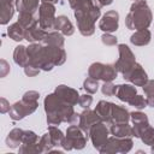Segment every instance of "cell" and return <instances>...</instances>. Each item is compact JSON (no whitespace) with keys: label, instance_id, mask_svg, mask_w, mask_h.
Listing matches in <instances>:
<instances>
[{"label":"cell","instance_id":"obj_1","mask_svg":"<svg viewBox=\"0 0 154 154\" xmlns=\"http://www.w3.org/2000/svg\"><path fill=\"white\" fill-rule=\"evenodd\" d=\"M26 52L29 55V65L42 71H51L54 66H60L66 61V52L61 47L34 42L26 47Z\"/></svg>","mask_w":154,"mask_h":154},{"label":"cell","instance_id":"obj_2","mask_svg":"<svg viewBox=\"0 0 154 154\" xmlns=\"http://www.w3.org/2000/svg\"><path fill=\"white\" fill-rule=\"evenodd\" d=\"M77 22V29L83 36L95 32V22L101 14V6L96 0H69Z\"/></svg>","mask_w":154,"mask_h":154},{"label":"cell","instance_id":"obj_3","mask_svg":"<svg viewBox=\"0 0 154 154\" xmlns=\"http://www.w3.org/2000/svg\"><path fill=\"white\" fill-rule=\"evenodd\" d=\"M43 106L48 125H59L61 123L78 125L79 114L75 112L72 105L63 101L55 93L48 94L45 97Z\"/></svg>","mask_w":154,"mask_h":154},{"label":"cell","instance_id":"obj_4","mask_svg":"<svg viewBox=\"0 0 154 154\" xmlns=\"http://www.w3.org/2000/svg\"><path fill=\"white\" fill-rule=\"evenodd\" d=\"M153 14L146 0H137L130 7L129 13L125 17V24L130 30L148 29L152 24Z\"/></svg>","mask_w":154,"mask_h":154},{"label":"cell","instance_id":"obj_5","mask_svg":"<svg viewBox=\"0 0 154 154\" xmlns=\"http://www.w3.org/2000/svg\"><path fill=\"white\" fill-rule=\"evenodd\" d=\"M38 99H40V94L36 90H29L26 91L22 100L14 102L10 111V118L12 120H20L23 118H25L26 116L34 113L38 106Z\"/></svg>","mask_w":154,"mask_h":154},{"label":"cell","instance_id":"obj_6","mask_svg":"<svg viewBox=\"0 0 154 154\" xmlns=\"http://www.w3.org/2000/svg\"><path fill=\"white\" fill-rule=\"evenodd\" d=\"M87 141H88V135H85L79 126L71 124L66 130L65 140L61 144V148L64 150L83 149L87 144Z\"/></svg>","mask_w":154,"mask_h":154},{"label":"cell","instance_id":"obj_7","mask_svg":"<svg viewBox=\"0 0 154 154\" xmlns=\"http://www.w3.org/2000/svg\"><path fill=\"white\" fill-rule=\"evenodd\" d=\"M117 69L112 64H102V63H93L88 69V77H91L102 82H112L117 78Z\"/></svg>","mask_w":154,"mask_h":154},{"label":"cell","instance_id":"obj_8","mask_svg":"<svg viewBox=\"0 0 154 154\" xmlns=\"http://www.w3.org/2000/svg\"><path fill=\"white\" fill-rule=\"evenodd\" d=\"M118 53H119V58L114 63V66H116L117 71L120 72L124 77L130 72V70L136 64V58H135V54L132 53V51L125 43L118 45Z\"/></svg>","mask_w":154,"mask_h":154},{"label":"cell","instance_id":"obj_9","mask_svg":"<svg viewBox=\"0 0 154 154\" xmlns=\"http://www.w3.org/2000/svg\"><path fill=\"white\" fill-rule=\"evenodd\" d=\"M134 142L131 137H108L107 142L99 150L102 154H114V153H128L131 150Z\"/></svg>","mask_w":154,"mask_h":154},{"label":"cell","instance_id":"obj_10","mask_svg":"<svg viewBox=\"0 0 154 154\" xmlns=\"http://www.w3.org/2000/svg\"><path fill=\"white\" fill-rule=\"evenodd\" d=\"M55 6L53 2L43 1L40 4L38 8V24L42 29L49 30L54 28L55 22Z\"/></svg>","mask_w":154,"mask_h":154},{"label":"cell","instance_id":"obj_11","mask_svg":"<svg viewBox=\"0 0 154 154\" xmlns=\"http://www.w3.org/2000/svg\"><path fill=\"white\" fill-rule=\"evenodd\" d=\"M108 134H109V130L107 129V126L103 122H100V123L95 124L89 131V137L91 140L93 147L95 149L100 150L101 147L107 142Z\"/></svg>","mask_w":154,"mask_h":154},{"label":"cell","instance_id":"obj_12","mask_svg":"<svg viewBox=\"0 0 154 154\" xmlns=\"http://www.w3.org/2000/svg\"><path fill=\"white\" fill-rule=\"evenodd\" d=\"M119 26V13L114 10L107 11L99 22V28L103 32H114Z\"/></svg>","mask_w":154,"mask_h":154},{"label":"cell","instance_id":"obj_13","mask_svg":"<svg viewBox=\"0 0 154 154\" xmlns=\"http://www.w3.org/2000/svg\"><path fill=\"white\" fill-rule=\"evenodd\" d=\"M100 122H102V120H101V118L99 117V114H97L95 111H91V109L87 108V109H84V111L79 114L78 126L83 130V132H84L85 135H89L90 129H91L95 124H97V123H100Z\"/></svg>","mask_w":154,"mask_h":154},{"label":"cell","instance_id":"obj_14","mask_svg":"<svg viewBox=\"0 0 154 154\" xmlns=\"http://www.w3.org/2000/svg\"><path fill=\"white\" fill-rule=\"evenodd\" d=\"M124 79L131 82L135 87H143L146 84V82L148 81V76L147 72L144 71V69L142 67L141 64L136 63L134 65V67L130 70V72L123 77Z\"/></svg>","mask_w":154,"mask_h":154},{"label":"cell","instance_id":"obj_15","mask_svg":"<svg viewBox=\"0 0 154 154\" xmlns=\"http://www.w3.org/2000/svg\"><path fill=\"white\" fill-rule=\"evenodd\" d=\"M130 119H131V122H132L134 137L140 138L141 132L149 125L148 117H147V114H144L143 112H141V111L138 109V111H135V112H131V113H130Z\"/></svg>","mask_w":154,"mask_h":154},{"label":"cell","instance_id":"obj_16","mask_svg":"<svg viewBox=\"0 0 154 154\" xmlns=\"http://www.w3.org/2000/svg\"><path fill=\"white\" fill-rule=\"evenodd\" d=\"M54 93L65 102L75 106L78 103V100H79V94L76 89L73 88H70L67 85H64V84H60L55 88Z\"/></svg>","mask_w":154,"mask_h":154},{"label":"cell","instance_id":"obj_17","mask_svg":"<svg viewBox=\"0 0 154 154\" xmlns=\"http://www.w3.org/2000/svg\"><path fill=\"white\" fill-rule=\"evenodd\" d=\"M46 32H47V30L42 29L41 25L38 24V20H37L31 26L25 29L24 40H26L28 42H31V43H34V42H42Z\"/></svg>","mask_w":154,"mask_h":154},{"label":"cell","instance_id":"obj_18","mask_svg":"<svg viewBox=\"0 0 154 154\" xmlns=\"http://www.w3.org/2000/svg\"><path fill=\"white\" fill-rule=\"evenodd\" d=\"M53 29H55L57 31L61 32L64 36H71V35L75 32V26H73V24H72L71 20H70L66 16H64V14L58 16V17L55 18L54 28H53Z\"/></svg>","mask_w":154,"mask_h":154},{"label":"cell","instance_id":"obj_19","mask_svg":"<svg viewBox=\"0 0 154 154\" xmlns=\"http://www.w3.org/2000/svg\"><path fill=\"white\" fill-rule=\"evenodd\" d=\"M130 120V112L119 105H116L112 102V109H111V123L109 124H117V123H128Z\"/></svg>","mask_w":154,"mask_h":154},{"label":"cell","instance_id":"obj_20","mask_svg":"<svg viewBox=\"0 0 154 154\" xmlns=\"http://www.w3.org/2000/svg\"><path fill=\"white\" fill-rule=\"evenodd\" d=\"M1 1V12H0V24L5 25L14 14L16 1L17 0H0Z\"/></svg>","mask_w":154,"mask_h":154},{"label":"cell","instance_id":"obj_21","mask_svg":"<svg viewBox=\"0 0 154 154\" xmlns=\"http://www.w3.org/2000/svg\"><path fill=\"white\" fill-rule=\"evenodd\" d=\"M137 94L136 87L132 84H119L117 85V91H116V96L123 101V102H129L135 95Z\"/></svg>","mask_w":154,"mask_h":154},{"label":"cell","instance_id":"obj_22","mask_svg":"<svg viewBox=\"0 0 154 154\" xmlns=\"http://www.w3.org/2000/svg\"><path fill=\"white\" fill-rule=\"evenodd\" d=\"M41 0H17L16 1V10L19 13H31L35 14V12L40 8Z\"/></svg>","mask_w":154,"mask_h":154},{"label":"cell","instance_id":"obj_23","mask_svg":"<svg viewBox=\"0 0 154 154\" xmlns=\"http://www.w3.org/2000/svg\"><path fill=\"white\" fill-rule=\"evenodd\" d=\"M109 132L116 137H134L132 126L128 123H117L112 124Z\"/></svg>","mask_w":154,"mask_h":154},{"label":"cell","instance_id":"obj_24","mask_svg":"<svg viewBox=\"0 0 154 154\" xmlns=\"http://www.w3.org/2000/svg\"><path fill=\"white\" fill-rule=\"evenodd\" d=\"M152 38V34L148 29H141V30H136L131 37H130V42L135 46H147L150 42Z\"/></svg>","mask_w":154,"mask_h":154},{"label":"cell","instance_id":"obj_25","mask_svg":"<svg viewBox=\"0 0 154 154\" xmlns=\"http://www.w3.org/2000/svg\"><path fill=\"white\" fill-rule=\"evenodd\" d=\"M42 43L46 46H54V47L63 48L65 43V38H64V35L59 31H47L42 40Z\"/></svg>","mask_w":154,"mask_h":154},{"label":"cell","instance_id":"obj_26","mask_svg":"<svg viewBox=\"0 0 154 154\" xmlns=\"http://www.w3.org/2000/svg\"><path fill=\"white\" fill-rule=\"evenodd\" d=\"M111 109H112V102H108L105 100L99 101L95 107V112L99 114L101 120L107 124L111 123Z\"/></svg>","mask_w":154,"mask_h":154},{"label":"cell","instance_id":"obj_27","mask_svg":"<svg viewBox=\"0 0 154 154\" xmlns=\"http://www.w3.org/2000/svg\"><path fill=\"white\" fill-rule=\"evenodd\" d=\"M23 134H24L23 129H19V128L12 129L6 137V146L10 148H18L19 144H22Z\"/></svg>","mask_w":154,"mask_h":154},{"label":"cell","instance_id":"obj_28","mask_svg":"<svg viewBox=\"0 0 154 154\" xmlns=\"http://www.w3.org/2000/svg\"><path fill=\"white\" fill-rule=\"evenodd\" d=\"M13 60L17 65L20 67H25L29 64V55L26 52V47L23 45H19L13 51Z\"/></svg>","mask_w":154,"mask_h":154},{"label":"cell","instance_id":"obj_29","mask_svg":"<svg viewBox=\"0 0 154 154\" xmlns=\"http://www.w3.org/2000/svg\"><path fill=\"white\" fill-rule=\"evenodd\" d=\"M7 35L10 36V38H12L13 41H22L24 40V36H25V28L19 23V22H16L13 24H11L7 29Z\"/></svg>","mask_w":154,"mask_h":154},{"label":"cell","instance_id":"obj_30","mask_svg":"<svg viewBox=\"0 0 154 154\" xmlns=\"http://www.w3.org/2000/svg\"><path fill=\"white\" fill-rule=\"evenodd\" d=\"M48 132H49L53 146L54 147H61V144L65 140V135L63 134V131L60 129H58L57 125H49L48 126Z\"/></svg>","mask_w":154,"mask_h":154},{"label":"cell","instance_id":"obj_31","mask_svg":"<svg viewBox=\"0 0 154 154\" xmlns=\"http://www.w3.org/2000/svg\"><path fill=\"white\" fill-rule=\"evenodd\" d=\"M141 141L147 144V146H153L154 144V128H152L150 125H148L140 135Z\"/></svg>","mask_w":154,"mask_h":154},{"label":"cell","instance_id":"obj_32","mask_svg":"<svg viewBox=\"0 0 154 154\" xmlns=\"http://www.w3.org/2000/svg\"><path fill=\"white\" fill-rule=\"evenodd\" d=\"M38 146L41 148V152L42 153H49L52 149H53V143H52V140H51V136H49V132L45 134L40 140H38Z\"/></svg>","mask_w":154,"mask_h":154},{"label":"cell","instance_id":"obj_33","mask_svg":"<svg viewBox=\"0 0 154 154\" xmlns=\"http://www.w3.org/2000/svg\"><path fill=\"white\" fill-rule=\"evenodd\" d=\"M17 22H19V23L26 29V28L31 26L35 22H37V19H36L35 16L31 14V13H19V16H18V20H17Z\"/></svg>","mask_w":154,"mask_h":154},{"label":"cell","instance_id":"obj_34","mask_svg":"<svg viewBox=\"0 0 154 154\" xmlns=\"http://www.w3.org/2000/svg\"><path fill=\"white\" fill-rule=\"evenodd\" d=\"M83 89L88 93V94H95L99 89V83L97 79H94L91 77H88L87 79H84L83 82Z\"/></svg>","mask_w":154,"mask_h":154},{"label":"cell","instance_id":"obj_35","mask_svg":"<svg viewBox=\"0 0 154 154\" xmlns=\"http://www.w3.org/2000/svg\"><path fill=\"white\" fill-rule=\"evenodd\" d=\"M19 153L20 154H40L41 148L37 143H32V144H20L19 147Z\"/></svg>","mask_w":154,"mask_h":154},{"label":"cell","instance_id":"obj_36","mask_svg":"<svg viewBox=\"0 0 154 154\" xmlns=\"http://www.w3.org/2000/svg\"><path fill=\"white\" fill-rule=\"evenodd\" d=\"M128 103H129L130 106H134V107L137 108V109H143L144 107L148 106L147 99H144L142 95H138V94H136V95H135Z\"/></svg>","mask_w":154,"mask_h":154},{"label":"cell","instance_id":"obj_37","mask_svg":"<svg viewBox=\"0 0 154 154\" xmlns=\"http://www.w3.org/2000/svg\"><path fill=\"white\" fill-rule=\"evenodd\" d=\"M38 142V136L31 130H24L22 137V144H32Z\"/></svg>","mask_w":154,"mask_h":154},{"label":"cell","instance_id":"obj_38","mask_svg":"<svg viewBox=\"0 0 154 154\" xmlns=\"http://www.w3.org/2000/svg\"><path fill=\"white\" fill-rule=\"evenodd\" d=\"M101 91L106 96H113V95H116L117 85H114L112 82H103V84L101 87Z\"/></svg>","mask_w":154,"mask_h":154},{"label":"cell","instance_id":"obj_39","mask_svg":"<svg viewBox=\"0 0 154 154\" xmlns=\"http://www.w3.org/2000/svg\"><path fill=\"white\" fill-rule=\"evenodd\" d=\"M91 102H93V97H91V95L90 94H84V95H79V100H78V105L82 107V108H84V109H87V108H89L90 107V105H91Z\"/></svg>","mask_w":154,"mask_h":154},{"label":"cell","instance_id":"obj_40","mask_svg":"<svg viewBox=\"0 0 154 154\" xmlns=\"http://www.w3.org/2000/svg\"><path fill=\"white\" fill-rule=\"evenodd\" d=\"M101 41H102V43L106 45V46H114V45H117V37L113 36V35L109 34V32H105V34L101 36Z\"/></svg>","mask_w":154,"mask_h":154},{"label":"cell","instance_id":"obj_41","mask_svg":"<svg viewBox=\"0 0 154 154\" xmlns=\"http://www.w3.org/2000/svg\"><path fill=\"white\" fill-rule=\"evenodd\" d=\"M142 88H143V91L147 96L154 94V79H148Z\"/></svg>","mask_w":154,"mask_h":154},{"label":"cell","instance_id":"obj_42","mask_svg":"<svg viewBox=\"0 0 154 154\" xmlns=\"http://www.w3.org/2000/svg\"><path fill=\"white\" fill-rule=\"evenodd\" d=\"M40 71H41L40 69H37V67H35V66H32V65H29V64L24 67V72H25V75L29 76V77H34V76L38 75Z\"/></svg>","mask_w":154,"mask_h":154},{"label":"cell","instance_id":"obj_43","mask_svg":"<svg viewBox=\"0 0 154 154\" xmlns=\"http://www.w3.org/2000/svg\"><path fill=\"white\" fill-rule=\"evenodd\" d=\"M10 108H11V106H10L8 101H7L5 97H1V99H0V111H1V113L8 112Z\"/></svg>","mask_w":154,"mask_h":154},{"label":"cell","instance_id":"obj_44","mask_svg":"<svg viewBox=\"0 0 154 154\" xmlns=\"http://www.w3.org/2000/svg\"><path fill=\"white\" fill-rule=\"evenodd\" d=\"M1 70H2L1 71V77H5L7 75V72L10 71V67H8V65L5 60H1Z\"/></svg>","mask_w":154,"mask_h":154},{"label":"cell","instance_id":"obj_45","mask_svg":"<svg viewBox=\"0 0 154 154\" xmlns=\"http://www.w3.org/2000/svg\"><path fill=\"white\" fill-rule=\"evenodd\" d=\"M96 1H97V4H99L101 7L108 6V5H111V4L113 2V0H96Z\"/></svg>","mask_w":154,"mask_h":154},{"label":"cell","instance_id":"obj_46","mask_svg":"<svg viewBox=\"0 0 154 154\" xmlns=\"http://www.w3.org/2000/svg\"><path fill=\"white\" fill-rule=\"evenodd\" d=\"M147 102H148V106L154 107V94L147 96Z\"/></svg>","mask_w":154,"mask_h":154},{"label":"cell","instance_id":"obj_47","mask_svg":"<svg viewBox=\"0 0 154 154\" xmlns=\"http://www.w3.org/2000/svg\"><path fill=\"white\" fill-rule=\"evenodd\" d=\"M66 0H49V2H53V4H65Z\"/></svg>","mask_w":154,"mask_h":154},{"label":"cell","instance_id":"obj_48","mask_svg":"<svg viewBox=\"0 0 154 154\" xmlns=\"http://www.w3.org/2000/svg\"><path fill=\"white\" fill-rule=\"evenodd\" d=\"M150 147H152V149H150V152H152V153L154 154V144H153V146H150Z\"/></svg>","mask_w":154,"mask_h":154},{"label":"cell","instance_id":"obj_49","mask_svg":"<svg viewBox=\"0 0 154 154\" xmlns=\"http://www.w3.org/2000/svg\"><path fill=\"white\" fill-rule=\"evenodd\" d=\"M43 1H48L49 2V0H41V2H43Z\"/></svg>","mask_w":154,"mask_h":154},{"label":"cell","instance_id":"obj_50","mask_svg":"<svg viewBox=\"0 0 154 154\" xmlns=\"http://www.w3.org/2000/svg\"><path fill=\"white\" fill-rule=\"evenodd\" d=\"M134 1H137V0H134Z\"/></svg>","mask_w":154,"mask_h":154}]
</instances>
